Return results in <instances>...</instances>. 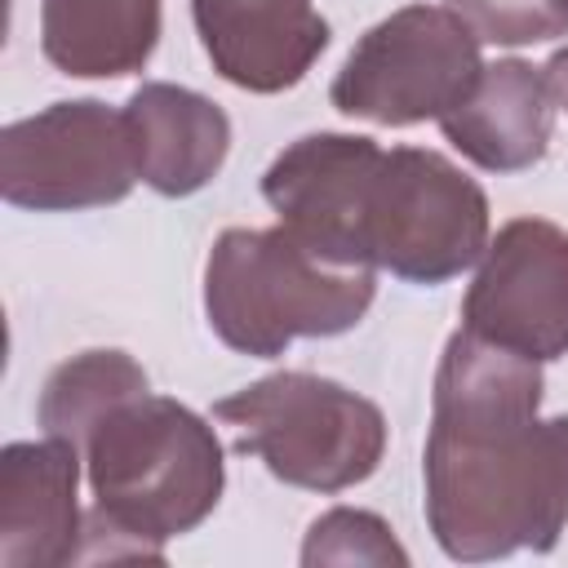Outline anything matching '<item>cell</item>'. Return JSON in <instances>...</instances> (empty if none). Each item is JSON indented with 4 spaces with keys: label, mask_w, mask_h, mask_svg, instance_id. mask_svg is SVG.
Returning <instances> with one entry per match:
<instances>
[{
    "label": "cell",
    "mask_w": 568,
    "mask_h": 568,
    "mask_svg": "<svg viewBox=\"0 0 568 568\" xmlns=\"http://www.w3.org/2000/svg\"><path fill=\"white\" fill-rule=\"evenodd\" d=\"M541 368L457 328L426 435V524L448 559L555 550L568 528V417H537Z\"/></svg>",
    "instance_id": "obj_1"
},
{
    "label": "cell",
    "mask_w": 568,
    "mask_h": 568,
    "mask_svg": "<svg viewBox=\"0 0 568 568\" xmlns=\"http://www.w3.org/2000/svg\"><path fill=\"white\" fill-rule=\"evenodd\" d=\"M80 453L93 510L75 559H164V541L200 528L226 484L213 426L151 390L115 404Z\"/></svg>",
    "instance_id": "obj_2"
},
{
    "label": "cell",
    "mask_w": 568,
    "mask_h": 568,
    "mask_svg": "<svg viewBox=\"0 0 568 568\" xmlns=\"http://www.w3.org/2000/svg\"><path fill=\"white\" fill-rule=\"evenodd\" d=\"M373 293V266L333 262L284 222L266 231H222L204 266L209 328L253 359H275L297 337H337L355 328Z\"/></svg>",
    "instance_id": "obj_3"
},
{
    "label": "cell",
    "mask_w": 568,
    "mask_h": 568,
    "mask_svg": "<svg viewBox=\"0 0 568 568\" xmlns=\"http://www.w3.org/2000/svg\"><path fill=\"white\" fill-rule=\"evenodd\" d=\"M235 448L280 484L342 493L364 484L386 453V417L373 399L320 373H271L213 404Z\"/></svg>",
    "instance_id": "obj_4"
},
{
    "label": "cell",
    "mask_w": 568,
    "mask_h": 568,
    "mask_svg": "<svg viewBox=\"0 0 568 568\" xmlns=\"http://www.w3.org/2000/svg\"><path fill=\"white\" fill-rule=\"evenodd\" d=\"M488 248V195L426 146H390L368 173L359 253L408 284H444Z\"/></svg>",
    "instance_id": "obj_5"
},
{
    "label": "cell",
    "mask_w": 568,
    "mask_h": 568,
    "mask_svg": "<svg viewBox=\"0 0 568 568\" xmlns=\"http://www.w3.org/2000/svg\"><path fill=\"white\" fill-rule=\"evenodd\" d=\"M479 71V36L448 4H404L359 36L328 98L351 120L404 129L462 106Z\"/></svg>",
    "instance_id": "obj_6"
},
{
    "label": "cell",
    "mask_w": 568,
    "mask_h": 568,
    "mask_svg": "<svg viewBox=\"0 0 568 568\" xmlns=\"http://www.w3.org/2000/svg\"><path fill=\"white\" fill-rule=\"evenodd\" d=\"M138 182L124 111L98 98L53 102L0 133V195L31 213L120 204Z\"/></svg>",
    "instance_id": "obj_7"
},
{
    "label": "cell",
    "mask_w": 568,
    "mask_h": 568,
    "mask_svg": "<svg viewBox=\"0 0 568 568\" xmlns=\"http://www.w3.org/2000/svg\"><path fill=\"white\" fill-rule=\"evenodd\" d=\"M462 328L537 364L568 355V231L546 217L506 222L466 288Z\"/></svg>",
    "instance_id": "obj_8"
},
{
    "label": "cell",
    "mask_w": 568,
    "mask_h": 568,
    "mask_svg": "<svg viewBox=\"0 0 568 568\" xmlns=\"http://www.w3.org/2000/svg\"><path fill=\"white\" fill-rule=\"evenodd\" d=\"M382 146L359 133H306L284 146L262 173V195L280 222L315 253L368 266L359 253V209ZM377 271V266H373Z\"/></svg>",
    "instance_id": "obj_9"
},
{
    "label": "cell",
    "mask_w": 568,
    "mask_h": 568,
    "mask_svg": "<svg viewBox=\"0 0 568 568\" xmlns=\"http://www.w3.org/2000/svg\"><path fill=\"white\" fill-rule=\"evenodd\" d=\"M213 71L248 93L293 89L328 49V22L311 0H191Z\"/></svg>",
    "instance_id": "obj_10"
},
{
    "label": "cell",
    "mask_w": 568,
    "mask_h": 568,
    "mask_svg": "<svg viewBox=\"0 0 568 568\" xmlns=\"http://www.w3.org/2000/svg\"><path fill=\"white\" fill-rule=\"evenodd\" d=\"M80 448L44 435L0 453V568H58L80 555Z\"/></svg>",
    "instance_id": "obj_11"
},
{
    "label": "cell",
    "mask_w": 568,
    "mask_h": 568,
    "mask_svg": "<svg viewBox=\"0 0 568 568\" xmlns=\"http://www.w3.org/2000/svg\"><path fill=\"white\" fill-rule=\"evenodd\" d=\"M555 111L559 102L546 67L497 58L479 71L466 102L439 120V129L470 164L488 173H519L550 151Z\"/></svg>",
    "instance_id": "obj_12"
},
{
    "label": "cell",
    "mask_w": 568,
    "mask_h": 568,
    "mask_svg": "<svg viewBox=\"0 0 568 568\" xmlns=\"http://www.w3.org/2000/svg\"><path fill=\"white\" fill-rule=\"evenodd\" d=\"M124 124L133 138L138 178L169 200H182L209 186L222 173L231 151L226 111L182 84L151 80L133 89L124 106Z\"/></svg>",
    "instance_id": "obj_13"
},
{
    "label": "cell",
    "mask_w": 568,
    "mask_h": 568,
    "mask_svg": "<svg viewBox=\"0 0 568 568\" xmlns=\"http://www.w3.org/2000/svg\"><path fill=\"white\" fill-rule=\"evenodd\" d=\"M160 0H40V49L62 75L115 80L146 67Z\"/></svg>",
    "instance_id": "obj_14"
},
{
    "label": "cell",
    "mask_w": 568,
    "mask_h": 568,
    "mask_svg": "<svg viewBox=\"0 0 568 568\" xmlns=\"http://www.w3.org/2000/svg\"><path fill=\"white\" fill-rule=\"evenodd\" d=\"M146 390V373L124 351H84L67 364H58L40 390V426L44 435L71 439L84 448L89 430L124 399Z\"/></svg>",
    "instance_id": "obj_15"
},
{
    "label": "cell",
    "mask_w": 568,
    "mask_h": 568,
    "mask_svg": "<svg viewBox=\"0 0 568 568\" xmlns=\"http://www.w3.org/2000/svg\"><path fill=\"white\" fill-rule=\"evenodd\" d=\"M302 564L315 568V564H408V550L395 541L390 524L368 515V510H351V506H337L328 515H320L306 532V546H302Z\"/></svg>",
    "instance_id": "obj_16"
},
{
    "label": "cell",
    "mask_w": 568,
    "mask_h": 568,
    "mask_svg": "<svg viewBox=\"0 0 568 568\" xmlns=\"http://www.w3.org/2000/svg\"><path fill=\"white\" fill-rule=\"evenodd\" d=\"M479 44H537L568 36L564 0H448Z\"/></svg>",
    "instance_id": "obj_17"
},
{
    "label": "cell",
    "mask_w": 568,
    "mask_h": 568,
    "mask_svg": "<svg viewBox=\"0 0 568 568\" xmlns=\"http://www.w3.org/2000/svg\"><path fill=\"white\" fill-rule=\"evenodd\" d=\"M546 75H550V89H555V102H559V106L568 111V44L550 53V62H546Z\"/></svg>",
    "instance_id": "obj_18"
},
{
    "label": "cell",
    "mask_w": 568,
    "mask_h": 568,
    "mask_svg": "<svg viewBox=\"0 0 568 568\" xmlns=\"http://www.w3.org/2000/svg\"><path fill=\"white\" fill-rule=\"evenodd\" d=\"M564 9H568V0H564Z\"/></svg>",
    "instance_id": "obj_19"
}]
</instances>
